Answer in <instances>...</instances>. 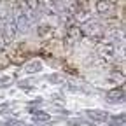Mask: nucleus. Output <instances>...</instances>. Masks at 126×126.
Listing matches in <instances>:
<instances>
[{
	"label": "nucleus",
	"instance_id": "8",
	"mask_svg": "<svg viewBox=\"0 0 126 126\" xmlns=\"http://www.w3.org/2000/svg\"><path fill=\"white\" fill-rule=\"evenodd\" d=\"M25 70H26L28 74H35V72H40V70H42V63H40L39 60H33V61H30L28 65L25 67Z\"/></svg>",
	"mask_w": 126,
	"mask_h": 126
},
{
	"label": "nucleus",
	"instance_id": "9",
	"mask_svg": "<svg viewBox=\"0 0 126 126\" xmlns=\"http://www.w3.org/2000/svg\"><path fill=\"white\" fill-rule=\"evenodd\" d=\"M51 117H49V114H46V112H35L33 114V121L35 123H47Z\"/></svg>",
	"mask_w": 126,
	"mask_h": 126
},
{
	"label": "nucleus",
	"instance_id": "11",
	"mask_svg": "<svg viewBox=\"0 0 126 126\" xmlns=\"http://www.w3.org/2000/svg\"><path fill=\"white\" fill-rule=\"evenodd\" d=\"M11 84V77H0V86H9Z\"/></svg>",
	"mask_w": 126,
	"mask_h": 126
},
{
	"label": "nucleus",
	"instance_id": "4",
	"mask_svg": "<svg viewBox=\"0 0 126 126\" xmlns=\"http://www.w3.org/2000/svg\"><path fill=\"white\" fill-rule=\"evenodd\" d=\"M94 9H96V14L102 16V18H112L117 12V5L112 0H98Z\"/></svg>",
	"mask_w": 126,
	"mask_h": 126
},
{
	"label": "nucleus",
	"instance_id": "3",
	"mask_svg": "<svg viewBox=\"0 0 126 126\" xmlns=\"http://www.w3.org/2000/svg\"><path fill=\"white\" fill-rule=\"evenodd\" d=\"M96 54H98L100 61L110 63V61L116 58V46H114L112 42H102V44H98V47H96Z\"/></svg>",
	"mask_w": 126,
	"mask_h": 126
},
{
	"label": "nucleus",
	"instance_id": "5",
	"mask_svg": "<svg viewBox=\"0 0 126 126\" xmlns=\"http://www.w3.org/2000/svg\"><path fill=\"white\" fill-rule=\"evenodd\" d=\"M84 35H82V32H81V26L77 25V21L74 23V21H70L68 25H67V42L70 44V46H74V44H77L79 40H81Z\"/></svg>",
	"mask_w": 126,
	"mask_h": 126
},
{
	"label": "nucleus",
	"instance_id": "12",
	"mask_svg": "<svg viewBox=\"0 0 126 126\" xmlns=\"http://www.w3.org/2000/svg\"><path fill=\"white\" fill-rule=\"evenodd\" d=\"M4 126H25V123H19V121H7Z\"/></svg>",
	"mask_w": 126,
	"mask_h": 126
},
{
	"label": "nucleus",
	"instance_id": "6",
	"mask_svg": "<svg viewBox=\"0 0 126 126\" xmlns=\"http://www.w3.org/2000/svg\"><path fill=\"white\" fill-rule=\"evenodd\" d=\"M105 98H107L109 103H123L124 102V86H119V88L110 89L105 94Z\"/></svg>",
	"mask_w": 126,
	"mask_h": 126
},
{
	"label": "nucleus",
	"instance_id": "2",
	"mask_svg": "<svg viewBox=\"0 0 126 126\" xmlns=\"http://www.w3.org/2000/svg\"><path fill=\"white\" fill-rule=\"evenodd\" d=\"M81 32H82V35H86V37H89V39H93V40H102L103 35H105L103 26H102L100 23H96L94 19H91V18H88V19L82 23Z\"/></svg>",
	"mask_w": 126,
	"mask_h": 126
},
{
	"label": "nucleus",
	"instance_id": "1",
	"mask_svg": "<svg viewBox=\"0 0 126 126\" xmlns=\"http://www.w3.org/2000/svg\"><path fill=\"white\" fill-rule=\"evenodd\" d=\"M16 12H18V0H9L7 11L4 14V44H11L18 35V21H16Z\"/></svg>",
	"mask_w": 126,
	"mask_h": 126
},
{
	"label": "nucleus",
	"instance_id": "10",
	"mask_svg": "<svg viewBox=\"0 0 126 126\" xmlns=\"http://www.w3.org/2000/svg\"><path fill=\"white\" fill-rule=\"evenodd\" d=\"M51 32L53 30L47 26V25H44V23L39 25V37H47V33H51Z\"/></svg>",
	"mask_w": 126,
	"mask_h": 126
},
{
	"label": "nucleus",
	"instance_id": "7",
	"mask_svg": "<svg viewBox=\"0 0 126 126\" xmlns=\"http://www.w3.org/2000/svg\"><path fill=\"white\" fill-rule=\"evenodd\" d=\"M88 117L91 121H96V123H102V121H107L109 119V112H105V110H96V109H93V110H88Z\"/></svg>",
	"mask_w": 126,
	"mask_h": 126
}]
</instances>
